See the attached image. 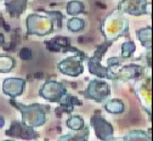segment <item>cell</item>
<instances>
[{
    "instance_id": "obj_2",
    "label": "cell",
    "mask_w": 153,
    "mask_h": 141,
    "mask_svg": "<svg viewBox=\"0 0 153 141\" xmlns=\"http://www.w3.org/2000/svg\"><path fill=\"white\" fill-rule=\"evenodd\" d=\"M10 104L15 106L21 111L22 114V120L26 125L30 128H39L43 127L46 123V111L49 110L46 106L40 105V104H32V105H23L21 102L15 101L13 98H11Z\"/></svg>"
},
{
    "instance_id": "obj_20",
    "label": "cell",
    "mask_w": 153,
    "mask_h": 141,
    "mask_svg": "<svg viewBox=\"0 0 153 141\" xmlns=\"http://www.w3.org/2000/svg\"><path fill=\"white\" fill-rule=\"evenodd\" d=\"M67 28L71 32H80L84 28V21L79 17H72L67 22Z\"/></svg>"
},
{
    "instance_id": "obj_5",
    "label": "cell",
    "mask_w": 153,
    "mask_h": 141,
    "mask_svg": "<svg viewBox=\"0 0 153 141\" xmlns=\"http://www.w3.org/2000/svg\"><path fill=\"white\" fill-rule=\"evenodd\" d=\"M111 90L108 83L103 82L101 79H94L89 83L88 88L83 91V96L89 100H94L96 102H103L109 96Z\"/></svg>"
},
{
    "instance_id": "obj_6",
    "label": "cell",
    "mask_w": 153,
    "mask_h": 141,
    "mask_svg": "<svg viewBox=\"0 0 153 141\" xmlns=\"http://www.w3.org/2000/svg\"><path fill=\"white\" fill-rule=\"evenodd\" d=\"M39 95L43 98L50 101V102L60 104V102H62L63 97L67 96V89H66L65 84H62L60 82H56V80H49V82H46L40 88Z\"/></svg>"
},
{
    "instance_id": "obj_27",
    "label": "cell",
    "mask_w": 153,
    "mask_h": 141,
    "mask_svg": "<svg viewBox=\"0 0 153 141\" xmlns=\"http://www.w3.org/2000/svg\"><path fill=\"white\" fill-rule=\"evenodd\" d=\"M3 141H15V140H3Z\"/></svg>"
},
{
    "instance_id": "obj_17",
    "label": "cell",
    "mask_w": 153,
    "mask_h": 141,
    "mask_svg": "<svg viewBox=\"0 0 153 141\" xmlns=\"http://www.w3.org/2000/svg\"><path fill=\"white\" fill-rule=\"evenodd\" d=\"M16 66L15 58L7 55H1L0 56V72L1 73H7L10 72L13 67Z\"/></svg>"
},
{
    "instance_id": "obj_26",
    "label": "cell",
    "mask_w": 153,
    "mask_h": 141,
    "mask_svg": "<svg viewBox=\"0 0 153 141\" xmlns=\"http://www.w3.org/2000/svg\"><path fill=\"white\" fill-rule=\"evenodd\" d=\"M3 43H4V35L0 33V45H3Z\"/></svg>"
},
{
    "instance_id": "obj_16",
    "label": "cell",
    "mask_w": 153,
    "mask_h": 141,
    "mask_svg": "<svg viewBox=\"0 0 153 141\" xmlns=\"http://www.w3.org/2000/svg\"><path fill=\"white\" fill-rule=\"evenodd\" d=\"M125 106L124 104L118 98H113V100H109L105 104V110L112 114H119L124 111Z\"/></svg>"
},
{
    "instance_id": "obj_15",
    "label": "cell",
    "mask_w": 153,
    "mask_h": 141,
    "mask_svg": "<svg viewBox=\"0 0 153 141\" xmlns=\"http://www.w3.org/2000/svg\"><path fill=\"white\" fill-rule=\"evenodd\" d=\"M122 141H151V133L143 130H131L122 139Z\"/></svg>"
},
{
    "instance_id": "obj_11",
    "label": "cell",
    "mask_w": 153,
    "mask_h": 141,
    "mask_svg": "<svg viewBox=\"0 0 153 141\" xmlns=\"http://www.w3.org/2000/svg\"><path fill=\"white\" fill-rule=\"evenodd\" d=\"M26 89V80L22 78H6L3 82V91L11 98L21 96Z\"/></svg>"
},
{
    "instance_id": "obj_24",
    "label": "cell",
    "mask_w": 153,
    "mask_h": 141,
    "mask_svg": "<svg viewBox=\"0 0 153 141\" xmlns=\"http://www.w3.org/2000/svg\"><path fill=\"white\" fill-rule=\"evenodd\" d=\"M4 124H5V119H4L1 116H0V129L4 127Z\"/></svg>"
},
{
    "instance_id": "obj_9",
    "label": "cell",
    "mask_w": 153,
    "mask_h": 141,
    "mask_svg": "<svg viewBox=\"0 0 153 141\" xmlns=\"http://www.w3.org/2000/svg\"><path fill=\"white\" fill-rule=\"evenodd\" d=\"M83 58H85V57H82L79 55L66 57L65 60H62V61L59 63V69L66 75L78 77L84 71V67H83V63H82Z\"/></svg>"
},
{
    "instance_id": "obj_22",
    "label": "cell",
    "mask_w": 153,
    "mask_h": 141,
    "mask_svg": "<svg viewBox=\"0 0 153 141\" xmlns=\"http://www.w3.org/2000/svg\"><path fill=\"white\" fill-rule=\"evenodd\" d=\"M136 50V46L132 42H126L122 45V57L123 58H128L131 56V54H134Z\"/></svg>"
},
{
    "instance_id": "obj_21",
    "label": "cell",
    "mask_w": 153,
    "mask_h": 141,
    "mask_svg": "<svg viewBox=\"0 0 153 141\" xmlns=\"http://www.w3.org/2000/svg\"><path fill=\"white\" fill-rule=\"evenodd\" d=\"M84 11V4L80 1H71L67 4V13L68 15H79Z\"/></svg>"
},
{
    "instance_id": "obj_18",
    "label": "cell",
    "mask_w": 153,
    "mask_h": 141,
    "mask_svg": "<svg viewBox=\"0 0 153 141\" xmlns=\"http://www.w3.org/2000/svg\"><path fill=\"white\" fill-rule=\"evenodd\" d=\"M151 27H145L137 31V38L147 50H151Z\"/></svg>"
},
{
    "instance_id": "obj_3",
    "label": "cell",
    "mask_w": 153,
    "mask_h": 141,
    "mask_svg": "<svg viewBox=\"0 0 153 141\" xmlns=\"http://www.w3.org/2000/svg\"><path fill=\"white\" fill-rule=\"evenodd\" d=\"M59 12H53L50 15H38L32 13L27 17V34L28 35H38L43 37L52 33L55 31V18Z\"/></svg>"
},
{
    "instance_id": "obj_7",
    "label": "cell",
    "mask_w": 153,
    "mask_h": 141,
    "mask_svg": "<svg viewBox=\"0 0 153 141\" xmlns=\"http://www.w3.org/2000/svg\"><path fill=\"white\" fill-rule=\"evenodd\" d=\"M90 124L95 131V135H96L97 139L106 141L109 137H113L114 134V129L112 127V124L101 116L100 111H96L94 113V116L90 119Z\"/></svg>"
},
{
    "instance_id": "obj_14",
    "label": "cell",
    "mask_w": 153,
    "mask_h": 141,
    "mask_svg": "<svg viewBox=\"0 0 153 141\" xmlns=\"http://www.w3.org/2000/svg\"><path fill=\"white\" fill-rule=\"evenodd\" d=\"M89 135H90V129L84 127L82 130L62 135L59 139V141H88Z\"/></svg>"
},
{
    "instance_id": "obj_1",
    "label": "cell",
    "mask_w": 153,
    "mask_h": 141,
    "mask_svg": "<svg viewBox=\"0 0 153 141\" xmlns=\"http://www.w3.org/2000/svg\"><path fill=\"white\" fill-rule=\"evenodd\" d=\"M101 31L106 42L113 43L116 39L122 35H128L129 33V23L128 19L123 16V13L118 10L112 11L103 21Z\"/></svg>"
},
{
    "instance_id": "obj_13",
    "label": "cell",
    "mask_w": 153,
    "mask_h": 141,
    "mask_svg": "<svg viewBox=\"0 0 153 141\" xmlns=\"http://www.w3.org/2000/svg\"><path fill=\"white\" fill-rule=\"evenodd\" d=\"M142 72H143V68L139 65H128L119 71V77L124 80L134 79V78H139L142 74Z\"/></svg>"
},
{
    "instance_id": "obj_8",
    "label": "cell",
    "mask_w": 153,
    "mask_h": 141,
    "mask_svg": "<svg viewBox=\"0 0 153 141\" xmlns=\"http://www.w3.org/2000/svg\"><path fill=\"white\" fill-rule=\"evenodd\" d=\"M6 136L9 137H13V139H21V140H35L39 137L38 134L33 128L26 125L22 122H15L11 123L10 128L5 131Z\"/></svg>"
},
{
    "instance_id": "obj_4",
    "label": "cell",
    "mask_w": 153,
    "mask_h": 141,
    "mask_svg": "<svg viewBox=\"0 0 153 141\" xmlns=\"http://www.w3.org/2000/svg\"><path fill=\"white\" fill-rule=\"evenodd\" d=\"M112 45V43H108L106 42L105 45L102 46H99V49L95 51L94 56L89 60V71L90 73L97 75L100 78H108V79H116V77H114L112 74V72H109L108 67H103L101 66V58L105 54V51L107 50V48Z\"/></svg>"
},
{
    "instance_id": "obj_12",
    "label": "cell",
    "mask_w": 153,
    "mask_h": 141,
    "mask_svg": "<svg viewBox=\"0 0 153 141\" xmlns=\"http://www.w3.org/2000/svg\"><path fill=\"white\" fill-rule=\"evenodd\" d=\"M28 0H4L6 11L15 17L21 16L27 9Z\"/></svg>"
},
{
    "instance_id": "obj_10",
    "label": "cell",
    "mask_w": 153,
    "mask_h": 141,
    "mask_svg": "<svg viewBox=\"0 0 153 141\" xmlns=\"http://www.w3.org/2000/svg\"><path fill=\"white\" fill-rule=\"evenodd\" d=\"M147 0H122L118 4V11L132 16L147 15Z\"/></svg>"
},
{
    "instance_id": "obj_23",
    "label": "cell",
    "mask_w": 153,
    "mask_h": 141,
    "mask_svg": "<svg viewBox=\"0 0 153 141\" xmlns=\"http://www.w3.org/2000/svg\"><path fill=\"white\" fill-rule=\"evenodd\" d=\"M20 57H21L22 60H30V58L33 57V52H32L30 49L23 48V49L20 51Z\"/></svg>"
},
{
    "instance_id": "obj_25",
    "label": "cell",
    "mask_w": 153,
    "mask_h": 141,
    "mask_svg": "<svg viewBox=\"0 0 153 141\" xmlns=\"http://www.w3.org/2000/svg\"><path fill=\"white\" fill-rule=\"evenodd\" d=\"M106 141H122V139H118V137H109L108 140Z\"/></svg>"
},
{
    "instance_id": "obj_19",
    "label": "cell",
    "mask_w": 153,
    "mask_h": 141,
    "mask_svg": "<svg viewBox=\"0 0 153 141\" xmlns=\"http://www.w3.org/2000/svg\"><path fill=\"white\" fill-rule=\"evenodd\" d=\"M66 124L71 130L78 131V130H82L84 128V119L80 116H72L68 118Z\"/></svg>"
}]
</instances>
